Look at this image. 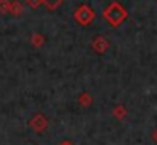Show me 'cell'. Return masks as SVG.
Segmentation results:
<instances>
[{
    "label": "cell",
    "mask_w": 157,
    "mask_h": 145,
    "mask_svg": "<svg viewBox=\"0 0 157 145\" xmlns=\"http://www.w3.org/2000/svg\"><path fill=\"white\" fill-rule=\"evenodd\" d=\"M56 2H58V0H56Z\"/></svg>",
    "instance_id": "6da1fadb"
}]
</instances>
